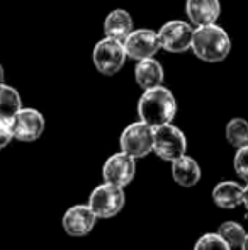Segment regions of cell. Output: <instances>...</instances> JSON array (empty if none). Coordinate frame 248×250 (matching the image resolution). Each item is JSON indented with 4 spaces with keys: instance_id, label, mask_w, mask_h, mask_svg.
Instances as JSON below:
<instances>
[{
    "instance_id": "obj_1",
    "label": "cell",
    "mask_w": 248,
    "mask_h": 250,
    "mask_svg": "<svg viewBox=\"0 0 248 250\" xmlns=\"http://www.w3.org/2000/svg\"><path fill=\"white\" fill-rule=\"evenodd\" d=\"M177 114V99L167 87L143 90L138 101V116L152 128L169 125Z\"/></svg>"
},
{
    "instance_id": "obj_2",
    "label": "cell",
    "mask_w": 248,
    "mask_h": 250,
    "mask_svg": "<svg viewBox=\"0 0 248 250\" xmlns=\"http://www.w3.org/2000/svg\"><path fill=\"white\" fill-rule=\"evenodd\" d=\"M191 50L202 62L218 63L229 55L231 40L221 26L208 24V26H201L194 29Z\"/></svg>"
},
{
    "instance_id": "obj_3",
    "label": "cell",
    "mask_w": 248,
    "mask_h": 250,
    "mask_svg": "<svg viewBox=\"0 0 248 250\" xmlns=\"http://www.w3.org/2000/svg\"><path fill=\"white\" fill-rule=\"evenodd\" d=\"M128 55L124 50V43L116 38L104 36L99 43L94 46L92 62L97 72L106 77H113L121 72L124 66Z\"/></svg>"
},
{
    "instance_id": "obj_4",
    "label": "cell",
    "mask_w": 248,
    "mask_h": 250,
    "mask_svg": "<svg viewBox=\"0 0 248 250\" xmlns=\"http://www.w3.org/2000/svg\"><path fill=\"white\" fill-rule=\"evenodd\" d=\"M90 209L95 213L97 218L100 220H107V218H114L123 211L126 204V192L124 188L111 182H104V184L97 186L89 196Z\"/></svg>"
},
{
    "instance_id": "obj_5",
    "label": "cell",
    "mask_w": 248,
    "mask_h": 250,
    "mask_svg": "<svg viewBox=\"0 0 248 250\" xmlns=\"http://www.w3.org/2000/svg\"><path fill=\"white\" fill-rule=\"evenodd\" d=\"M187 151V138L182 129L169 123L155 128V140H153V153L165 162H175L184 157Z\"/></svg>"
},
{
    "instance_id": "obj_6",
    "label": "cell",
    "mask_w": 248,
    "mask_h": 250,
    "mask_svg": "<svg viewBox=\"0 0 248 250\" xmlns=\"http://www.w3.org/2000/svg\"><path fill=\"white\" fill-rule=\"evenodd\" d=\"M153 140H155V128L139 119L124 128V131L119 136V146L124 153L131 155L138 160V158H145L153 151Z\"/></svg>"
},
{
    "instance_id": "obj_7",
    "label": "cell",
    "mask_w": 248,
    "mask_h": 250,
    "mask_svg": "<svg viewBox=\"0 0 248 250\" xmlns=\"http://www.w3.org/2000/svg\"><path fill=\"white\" fill-rule=\"evenodd\" d=\"M194 29L191 22L186 21H169L158 29V38L162 50L169 53H186L192 46Z\"/></svg>"
},
{
    "instance_id": "obj_8",
    "label": "cell",
    "mask_w": 248,
    "mask_h": 250,
    "mask_svg": "<svg viewBox=\"0 0 248 250\" xmlns=\"http://www.w3.org/2000/svg\"><path fill=\"white\" fill-rule=\"evenodd\" d=\"M44 128H46L44 116L34 107H22L12 118V135L17 142H36L43 136Z\"/></svg>"
},
{
    "instance_id": "obj_9",
    "label": "cell",
    "mask_w": 248,
    "mask_h": 250,
    "mask_svg": "<svg viewBox=\"0 0 248 250\" xmlns=\"http://www.w3.org/2000/svg\"><path fill=\"white\" fill-rule=\"evenodd\" d=\"M123 43L128 58L134 60V62L152 58V56H155L156 53L162 50L158 31L152 29H134Z\"/></svg>"
},
{
    "instance_id": "obj_10",
    "label": "cell",
    "mask_w": 248,
    "mask_h": 250,
    "mask_svg": "<svg viewBox=\"0 0 248 250\" xmlns=\"http://www.w3.org/2000/svg\"><path fill=\"white\" fill-rule=\"evenodd\" d=\"M134 175H136V158L124 153L123 150L111 155L102 165L104 182H111V184L126 188V186L131 184Z\"/></svg>"
},
{
    "instance_id": "obj_11",
    "label": "cell",
    "mask_w": 248,
    "mask_h": 250,
    "mask_svg": "<svg viewBox=\"0 0 248 250\" xmlns=\"http://www.w3.org/2000/svg\"><path fill=\"white\" fill-rule=\"evenodd\" d=\"M99 218L89 204H75L68 208L61 218V227L70 237H85L94 230Z\"/></svg>"
},
{
    "instance_id": "obj_12",
    "label": "cell",
    "mask_w": 248,
    "mask_h": 250,
    "mask_svg": "<svg viewBox=\"0 0 248 250\" xmlns=\"http://www.w3.org/2000/svg\"><path fill=\"white\" fill-rule=\"evenodd\" d=\"M186 14L194 27L216 24L221 16L219 0H186Z\"/></svg>"
},
{
    "instance_id": "obj_13",
    "label": "cell",
    "mask_w": 248,
    "mask_h": 250,
    "mask_svg": "<svg viewBox=\"0 0 248 250\" xmlns=\"http://www.w3.org/2000/svg\"><path fill=\"white\" fill-rule=\"evenodd\" d=\"M134 79H136V83H138L143 90L155 89V87L163 85L165 72H163L162 63L152 56V58L138 62V65H136V68H134Z\"/></svg>"
},
{
    "instance_id": "obj_14",
    "label": "cell",
    "mask_w": 248,
    "mask_h": 250,
    "mask_svg": "<svg viewBox=\"0 0 248 250\" xmlns=\"http://www.w3.org/2000/svg\"><path fill=\"white\" fill-rule=\"evenodd\" d=\"M133 31H134L133 17H131V14L124 9L111 10L106 19H104V36L116 38V40H119V41H124Z\"/></svg>"
},
{
    "instance_id": "obj_15",
    "label": "cell",
    "mask_w": 248,
    "mask_h": 250,
    "mask_svg": "<svg viewBox=\"0 0 248 250\" xmlns=\"http://www.w3.org/2000/svg\"><path fill=\"white\" fill-rule=\"evenodd\" d=\"M201 167L195 162V158L184 155L172 162V179L180 186V188H194L201 181Z\"/></svg>"
},
{
    "instance_id": "obj_16",
    "label": "cell",
    "mask_w": 248,
    "mask_h": 250,
    "mask_svg": "<svg viewBox=\"0 0 248 250\" xmlns=\"http://www.w3.org/2000/svg\"><path fill=\"white\" fill-rule=\"evenodd\" d=\"M212 201L223 209H235L243 204V188L233 181H223L212 189Z\"/></svg>"
},
{
    "instance_id": "obj_17",
    "label": "cell",
    "mask_w": 248,
    "mask_h": 250,
    "mask_svg": "<svg viewBox=\"0 0 248 250\" xmlns=\"http://www.w3.org/2000/svg\"><path fill=\"white\" fill-rule=\"evenodd\" d=\"M20 109H22L20 94L14 87L2 83L0 85V116L12 119Z\"/></svg>"
},
{
    "instance_id": "obj_18",
    "label": "cell",
    "mask_w": 248,
    "mask_h": 250,
    "mask_svg": "<svg viewBox=\"0 0 248 250\" xmlns=\"http://www.w3.org/2000/svg\"><path fill=\"white\" fill-rule=\"evenodd\" d=\"M226 140L235 148L248 145V121L243 118H233L226 125Z\"/></svg>"
},
{
    "instance_id": "obj_19",
    "label": "cell",
    "mask_w": 248,
    "mask_h": 250,
    "mask_svg": "<svg viewBox=\"0 0 248 250\" xmlns=\"http://www.w3.org/2000/svg\"><path fill=\"white\" fill-rule=\"evenodd\" d=\"M218 233L221 235L223 240L231 249H236V247L242 249L243 240H245V237H247L245 228L240 223H236V221H225V223H221Z\"/></svg>"
},
{
    "instance_id": "obj_20",
    "label": "cell",
    "mask_w": 248,
    "mask_h": 250,
    "mask_svg": "<svg viewBox=\"0 0 248 250\" xmlns=\"http://www.w3.org/2000/svg\"><path fill=\"white\" fill-rule=\"evenodd\" d=\"M194 250H231L219 233H206L195 242Z\"/></svg>"
},
{
    "instance_id": "obj_21",
    "label": "cell",
    "mask_w": 248,
    "mask_h": 250,
    "mask_svg": "<svg viewBox=\"0 0 248 250\" xmlns=\"http://www.w3.org/2000/svg\"><path fill=\"white\" fill-rule=\"evenodd\" d=\"M233 167H235L236 174L248 182V145L242 146V148H236Z\"/></svg>"
},
{
    "instance_id": "obj_22",
    "label": "cell",
    "mask_w": 248,
    "mask_h": 250,
    "mask_svg": "<svg viewBox=\"0 0 248 250\" xmlns=\"http://www.w3.org/2000/svg\"><path fill=\"white\" fill-rule=\"evenodd\" d=\"M14 140L12 135V119L0 116V150H3Z\"/></svg>"
},
{
    "instance_id": "obj_23",
    "label": "cell",
    "mask_w": 248,
    "mask_h": 250,
    "mask_svg": "<svg viewBox=\"0 0 248 250\" xmlns=\"http://www.w3.org/2000/svg\"><path fill=\"white\" fill-rule=\"evenodd\" d=\"M243 204H245V208L248 211V184L243 188Z\"/></svg>"
},
{
    "instance_id": "obj_24",
    "label": "cell",
    "mask_w": 248,
    "mask_h": 250,
    "mask_svg": "<svg viewBox=\"0 0 248 250\" xmlns=\"http://www.w3.org/2000/svg\"><path fill=\"white\" fill-rule=\"evenodd\" d=\"M2 83H5V70H3L2 63H0V85Z\"/></svg>"
},
{
    "instance_id": "obj_25",
    "label": "cell",
    "mask_w": 248,
    "mask_h": 250,
    "mask_svg": "<svg viewBox=\"0 0 248 250\" xmlns=\"http://www.w3.org/2000/svg\"><path fill=\"white\" fill-rule=\"evenodd\" d=\"M242 250H248V233L245 237V240H243V245H242Z\"/></svg>"
}]
</instances>
